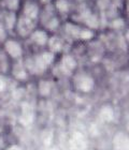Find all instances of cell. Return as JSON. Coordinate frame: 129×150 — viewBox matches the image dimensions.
Segmentation results:
<instances>
[{"label": "cell", "mask_w": 129, "mask_h": 150, "mask_svg": "<svg viewBox=\"0 0 129 150\" xmlns=\"http://www.w3.org/2000/svg\"><path fill=\"white\" fill-rule=\"evenodd\" d=\"M9 45L6 46V50L9 52V54L12 53V50H14V53H13L12 56L13 57H19L21 55V47L16 42H9Z\"/></svg>", "instance_id": "1"}]
</instances>
